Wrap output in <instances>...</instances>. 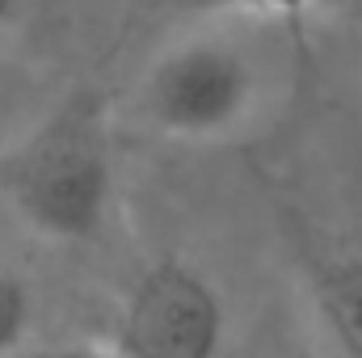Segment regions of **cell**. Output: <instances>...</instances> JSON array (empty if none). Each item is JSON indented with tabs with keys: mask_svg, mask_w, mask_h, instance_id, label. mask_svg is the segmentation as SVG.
<instances>
[{
	"mask_svg": "<svg viewBox=\"0 0 362 358\" xmlns=\"http://www.w3.org/2000/svg\"><path fill=\"white\" fill-rule=\"evenodd\" d=\"M0 198L42 241H93L114 202V144L105 110L76 93L0 152Z\"/></svg>",
	"mask_w": 362,
	"mask_h": 358,
	"instance_id": "1",
	"label": "cell"
},
{
	"mask_svg": "<svg viewBox=\"0 0 362 358\" xmlns=\"http://www.w3.org/2000/svg\"><path fill=\"white\" fill-rule=\"evenodd\" d=\"M262 101L253 51L223 30H194L169 42L135 93L144 122L181 144H215L236 135Z\"/></svg>",
	"mask_w": 362,
	"mask_h": 358,
	"instance_id": "2",
	"label": "cell"
},
{
	"mask_svg": "<svg viewBox=\"0 0 362 358\" xmlns=\"http://www.w3.org/2000/svg\"><path fill=\"white\" fill-rule=\"evenodd\" d=\"M110 346L122 358H223V295L194 262L160 258L122 299Z\"/></svg>",
	"mask_w": 362,
	"mask_h": 358,
	"instance_id": "3",
	"label": "cell"
},
{
	"mask_svg": "<svg viewBox=\"0 0 362 358\" xmlns=\"http://www.w3.org/2000/svg\"><path fill=\"white\" fill-rule=\"evenodd\" d=\"M320 316L346 358H362V258H329L316 274Z\"/></svg>",
	"mask_w": 362,
	"mask_h": 358,
	"instance_id": "4",
	"label": "cell"
},
{
	"mask_svg": "<svg viewBox=\"0 0 362 358\" xmlns=\"http://www.w3.org/2000/svg\"><path fill=\"white\" fill-rule=\"evenodd\" d=\"M38 295L17 270H0V358L21 354L34 337Z\"/></svg>",
	"mask_w": 362,
	"mask_h": 358,
	"instance_id": "5",
	"label": "cell"
},
{
	"mask_svg": "<svg viewBox=\"0 0 362 358\" xmlns=\"http://www.w3.org/2000/svg\"><path fill=\"white\" fill-rule=\"evenodd\" d=\"M13 358H122L114 346H97V342H68V346H25Z\"/></svg>",
	"mask_w": 362,
	"mask_h": 358,
	"instance_id": "6",
	"label": "cell"
},
{
	"mask_svg": "<svg viewBox=\"0 0 362 358\" xmlns=\"http://www.w3.org/2000/svg\"><path fill=\"white\" fill-rule=\"evenodd\" d=\"M312 8H316V0H257V13L262 17H282L291 25H299Z\"/></svg>",
	"mask_w": 362,
	"mask_h": 358,
	"instance_id": "7",
	"label": "cell"
},
{
	"mask_svg": "<svg viewBox=\"0 0 362 358\" xmlns=\"http://www.w3.org/2000/svg\"><path fill=\"white\" fill-rule=\"evenodd\" d=\"M185 8H198L206 17H236V13H257V0H181Z\"/></svg>",
	"mask_w": 362,
	"mask_h": 358,
	"instance_id": "8",
	"label": "cell"
},
{
	"mask_svg": "<svg viewBox=\"0 0 362 358\" xmlns=\"http://www.w3.org/2000/svg\"><path fill=\"white\" fill-rule=\"evenodd\" d=\"M21 13H25V0H0V38H4L8 30H17Z\"/></svg>",
	"mask_w": 362,
	"mask_h": 358,
	"instance_id": "9",
	"label": "cell"
}]
</instances>
